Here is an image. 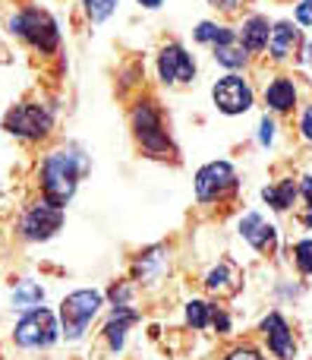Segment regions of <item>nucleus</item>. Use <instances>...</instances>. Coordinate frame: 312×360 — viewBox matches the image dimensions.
Here are the masks:
<instances>
[{
  "mask_svg": "<svg viewBox=\"0 0 312 360\" xmlns=\"http://www.w3.org/2000/svg\"><path fill=\"white\" fill-rule=\"evenodd\" d=\"M139 319V313L133 310V307H114L111 319H107L104 326V338L107 345H111V351H120L126 342V332H130V326Z\"/></svg>",
  "mask_w": 312,
  "mask_h": 360,
  "instance_id": "15",
  "label": "nucleus"
},
{
  "mask_svg": "<svg viewBox=\"0 0 312 360\" xmlns=\"http://www.w3.org/2000/svg\"><path fill=\"white\" fill-rule=\"evenodd\" d=\"M294 262L303 275H312V240H300L294 247Z\"/></svg>",
  "mask_w": 312,
  "mask_h": 360,
  "instance_id": "24",
  "label": "nucleus"
},
{
  "mask_svg": "<svg viewBox=\"0 0 312 360\" xmlns=\"http://www.w3.org/2000/svg\"><path fill=\"white\" fill-rule=\"evenodd\" d=\"M164 0H139V6H145V10H158Z\"/></svg>",
  "mask_w": 312,
  "mask_h": 360,
  "instance_id": "32",
  "label": "nucleus"
},
{
  "mask_svg": "<svg viewBox=\"0 0 312 360\" xmlns=\"http://www.w3.org/2000/svg\"><path fill=\"white\" fill-rule=\"evenodd\" d=\"M297 48H300V29H297L294 22H275L271 25L269 51H271L275 60H287Z\"/></svg>",
  "mask_w": 312,
  "mask_h": 360,
  "instance_id": "13",
  "label": "nucleus"
},
{
  "mask_svg": "<svg viewBox=\"0 0 312 360\" xmlns=\"http://www.w3.org/2000/svg\"><path fill=\"white\" fill-rule=\"evenodd\" d=\"M60 335H63L60 319H57V313L48 310V307L22 313V319H19L16 329H13V338H16L19 348H50Z\"/></svg>",
  "mask_w": 312,
  "mask_h": 360,
  "instance_id": "5",
  "label": "nucleus"
},
{
  "mask_svg": "<svg viewBox=\"0 0 312 360\" xmlns=\"http://www.w3.org/2000/svg\"><path fill=\"white\" fill-rule=\"evenodd\" d=\"M259 143H262V146L275 143V120L262 117V124H259Z\"/></svg>",
  "mask_w": 312,
  "mask_h": 360,
  "instance_id": "25",
  "label": "nucleus"
},
{
  "mask_svg": "<svg viewBox=\"0 0 312 360\" xmlns=\"http://www.w3.org/2000/svg\"><path fill=\"white\" fill-rule=\"evenodd\" d=\"M215 329L221 332V335H227V332H231V319H227V313H221V310H215Z\"/></svg>",
  "mask_w": 312,
  "mask_h": 360,
  "instance_id": "29",
  "label": "nucleus"
},
{
  "mask_svg": "<svg viewBox=\"0 0 312 360\" xmlns=\"http://www.w3.org/2000/svg\"><path fill=\"white\" fill-rule=\"evenodd\" d=\"M6 25H10L13 35H19L25 44H32L41 54H54L60 48V29H57L54 16L41 6H25V10L13 13Z\"/></svg>",
  "mask_w": 312,
  "mask_h": 360,
  "instance_id": "2",
  "label": "nucleus"
},
{
  "mask_svg": "<svg viewBox=\"0 0 312 360\" xmlns=\"http://www.w3.org/2000/svg\"><path fill=\"white\" fill-rule=\"evenodd\" d=\"M208 4L215 6V10H224V13H233L240 6V0H208Z\"/></svg>",
  "mask_w": 312,
  "mask_h": 360,
  "instance_id": "30",
  "label": "nucleus"
},
{
  "mask_svg": "<svg viewBox=\"0 0 312 360\" xmlns=\"http://www.w3.org/2000/svg\"><path fill=\"white\" fill-rule=\"evenodd\" d=\"M133 130H136L139 146H142L149 155L164 158L168 152H174L168 130H164V124H161V114L155 111L151 101H139V105L133 108Z\"/></svg>",
  "mask_w": 312,
  "mask_h": 360,
  "instance_id": "6",
  "label": "nucleus"
},
{
  "mask_svg": "<svg viewBox=\"0 0 312 360\" xmlns=\"http://www.w3.org/2000/svg\"><path fill=\"white\" fill-rule=\"evenodd\" d=\"M215 60L224 63V67H231V70H237V67H243L246 63V54H243V48L227 44V48H215Z\"/></svg>",
  "mask_w": 312,
  "mask_h": 360,
  "instance_id": "23",
  "label": "nucleus"
},
{
  "mask_svg": "<svg viewBox=\"0 0 312 360\" xmlns=\"http://www.w3.org/2000/svg\"><path fill=\"white\" fill-rule=\"evenodd\" d=\"M10 307L19 313L44 307V285H38V281H32V278L16 281V288H13V294H10Z\"/></svg>",
  "mask_w": 312,
  "mask_h": 360,
  "instance_id": "17",
  "label": "nucleus"
},
{
  "mask_svg": "<svg viewBox=\"0 0 312 360\" xmlns=\"http://www.w3.org/2000/svg\"><path fill=\"white\" fill-rule=\"evenodd\" d=\"M4 130L10 136L22 139V143H38L54 130V114L48 105H38V101H25L6 111L4 117Z\"/></svg>",
  "mask_w": 312,
  "mask_h": 360,
  "instance_id": "4",
  "label": "nucleus"
},
{
  "mask_svg": "<svg viewBox=\"0 0 312 360\" xmlns=\"http://www.w3.org/2000/svg\"><path fill=\"white\" fill-rule=\"evenodd\" d=\"M196 41L202 44H212V48H227V44L237 41V35H233L227 25H218V22H199V29H196Z\"/></svg>",
  "mask_w": 312,
  "mask_h": 360,
  "instance_id": "19",
  "label": "nucleus"
},
{
  "mask_svg": "<svg viewBox=\"0 0 312 360\" xmlns=\"http://www.w3.org/2000/svg\"><path fill=\"white\" fill-rule=\"evenodd\" d=\"M262 335H265V345H269V351H271L275 357L290 360V357L297 354L294 332H290L287 319H284L281 313H269V316L262 319Z\"/></svg>",
  "mask_w": 312,
  "mask_h": 360,
  "instance_id": "11",
  "label": "nucleus"
},
{
  "mask_svg": "<svg viewBox=\"0 0 312 360\" xmlns=\"http://www.w3.org/2000/svg\"><path fill=\"white\" fill-rule=\"evenodd\" d=\"M306 60L312 63V41H309V48H306Z\"/></svg>",
  "mask_w": 312,
  "mask_h": 360,
  "instance_id": "33",
  "label": "nucleus"
},
{
  "mask_svg": "<svg viewBox=\"0 0 312 360\" xmlns=\"http://www.w3.org/2000/svg\"><path fill=\"white\" fill-rule=\"evenodd\" d=\"M205 288L208 291H218V294H227L237 288V269L231 266V262H221L218 269H212L205 278Z\"/></svg>",
  "mask_w": 312,
  "mask_h": 360,
  "instance_id": "20",
  "label": "nucleus"
},
{
  "mask_svg": "<svg viewBox=\"0 0 312 360\" xmlns=\"http://www.w3.org/2000/svg\"><path fill=\"white\" fill-rule=\"evenodd\" d=\"M231 190H237V171L231 168V162H212L199 168V174H196V199L199 202H215Z\"/></svg>",
  "mask_w": 312,
  "mask_h": 360,
  "instance_id": "8",
  "label": "nucleus"
},
{
  "mask_svg": "<svg viewBox=\"0 0 312 360\" xmlns=\"http://www.w3.org/2000/svg\"><path fill=\"white\" fill-rule=\"evenodd\" d=\"M300 190H303V196H306V202H309V209H312V177H303L300 180Z\"/></svg>",
  "mask_w": 312,
  "mask_h": 360,
  "instance_id": "31",
  "label": "nucleus"
},
{
  "mask_svg": "<svg viewBox=\"0 0 312 360\" xmlns=\"http://www.w3.org/2000/svg\"><path fill=\"white\" fill-rule=\"evenodd\" d=\"M224 360H265L262 354H259L256 348H233L231 354H227Z\"/></svg>",
  "mask_w": 312,
  "mask_h": 360,
  "instance_id": "26",
  "label": "nucleus"
},
{
  "mask_svg": "<svg viewBox=\"0 0 312 360\" xmlns=\"http://www.w3.org/2000/svg\"><path fill=\"white\" fill-rule=\"evenodd\" d=\"M300 133L312 143V105L303 111V117H300Z\"/></svg>",
  "mask_w": 312,
  "mask_h": 360,
  "instance_id": "28",
  "label": "nucleus"
},
{
  "mask_svg": "<svg viewBox=\"0 0 312 360\" xmlns=\"http://www.w3.org/2000/svg\"><path fill=\"white\" fill-rule=\"evenodd\" d=\"M60 228H63V205L50 202V199H44V196L38 199V202H32L29 209L22 212V218H19V234L35 243L50 240Z\"/></svg>",
  "mask_w": 312,
  "mask_h": 360,
  "instance_id": "7",
  "label": "nucleus"
},
{
  "mask_svg": "<svg viewBox=\"0 0 312 360\" xmlns=\"http://www.w3.org/2000/svg\"><path fill=\"white\" fill-rule=\"evenodd\" d=\"M104 307V294L95 291V288H82L73 291L60 300V329L67 342H79L86 335V329L92 326V319L101 313Z\"/></svg>",
  "mask_w": 312,
  "mask_h": 360,
  "instance_id": "3",
  "label": "nucleus"
},
{
  "mask_svg": "<svg viewBox=\"0 0 312 360\" xmlns=\"http://www.w3.org/2000/svg\"><path fill=\"white\" fill-rule=\"evenodd\" d=\"M158 76L168 86H180V82H193L196 60L180 48V44H164L158 54Z\"/></svg>",
  "mask_w": 312,
  "mask_h": 360,
  "instance_id": "10",
  "label": "nucleus"
},
{
  "mask_svg": "<svg viewBox=\"0 0 312 360\" xmlns=\"http://www.w3.org/2000/svg\"><path fill=\"white\" fill-rule=\"evenodd\" d=\"M269 38H271V25L265 16H250L240 25V48L250 51V54H259V51L269 48Z\"/></svg>",
  "mask_w": 312,
  "mask_h": 360,
  "instance_id": "14",
  "label": "nucleus"
},
{
  "mask_svg": "<svg viewBox=\"0 0 312 360\" xmlns=\"http://www.w3.org/2000/svg\"><path fill=\"white\" fill-rule=\"evenodd\" d=\"M88 168L86 155L79 149H54L44 155L41 171H38V184H41V196L50 199V202L63 205L76 196L79 190V177L82 171Z\"/></svg>",
  "mask_w": 312,
  "mask_h": 360,
  "instance_id": "1",
  "label": "nucleus"
},
{
  "mask_svg": "<svg viewBox=\"0 0 312 360\" xmlns=\"http://www.w3.org/2000/svg\"><path fill=\"white\" fill-rule=\"evenodd\" d=\"M82 4H86V13L92 22H104V19L117 10L120 0H82Z\"/></svg>",
  "mask_w": 312,
  "mask_h": 360,
  "instance_id": "22",
  "label": "nucleus"
},
{
  "mask_svg": "<svg viewBox=\"0 0 312 360\" xmlns=\"http://www.w3.org/2000/svg\"><path fill=\"white\" fill-rule=\"evenodd\" d=\"M297 22L312 25V0H300V4H297Z\"/></svg>",
  "mask_w": 312,
  "mask_h": 360,
  "instance_id": "27",
  "label": "nucleus"
},
{
  "mask_svg": "<svg viewBox=\"0 0 312 360\" xmlns=\"http://www.w3.org/2000/svg\"><path fill=\"white\" fill-rule=\"evenodd\" d=\"M212 101L221 114L227 117H237V114H246L252 108V89L243 76H224V79L215 82L212 89Z\"/></svg>",
  "mask_w": 312,
  "mask_h": 360,
  "instance_id": "9",
  "label": "nucleus"
},
{
  "mask_svg": "<svg viewBox=\"0 0 312 360\" xmlns=\"http://www.w3.org/2000/svg\"><path fill=\"white\" fill-rule=\"evenodd\" d=\"M240 237H243L252 250H259V253H271V250L278 247V231L271 228L259 212H246V215L240 218Z\"/></svg>",
  "mask_w": 312,
  "mask_h": 360,
  "instance_id": "12",
  "label": "nucleus"
},
{
  "mask_svg": "<svg viewBox=\"0 0 312 360\" xmlns=\"http://www.w3.org/2000/svg\"><path fill=\"white\" fill-rule=\"evenodd\" d=\"M265 105H269L271 111H278V114L294 111V105H297V86H294V79H287V76H278L275 82H269V89H265Z\"/></svg>",
  "mask_w": 312,
  "mask_h": 360,
  "instance_id": "16",
  "label": "nucleus"
},
{
  "mask_svg": "<svg viewBox=\"0 0 312 360\" xmlns=\"http://www.w3.org/2000/svg\"><path fill=\"white\" fill-rule=\"evenodd\" d=\"M262 199L275 212H287L290 205H294V199H297V184H294V180H281L278 186H265Z\"/></svg>",
  "mask_w": 312,
  "mask_h": 360,
  "instance_id": "18",
  "label": "nucleus"
},
{
  "mask_svg": "<svg viewBox=\"0 0 312 360\" xmlns=\"http://www.w3.org/2000/svg\"><path fill=\"white\" fill-rule=\"evenodd\" d=\"M212 319H215L212 304H205V300H189L186 304V323L193 326V329H205Z\"/></svg>",
  "mask_w": 312,
  "mask_h": 360,
  "instance_id": "21",
  "label": "nucleus"
}]
</instances>
